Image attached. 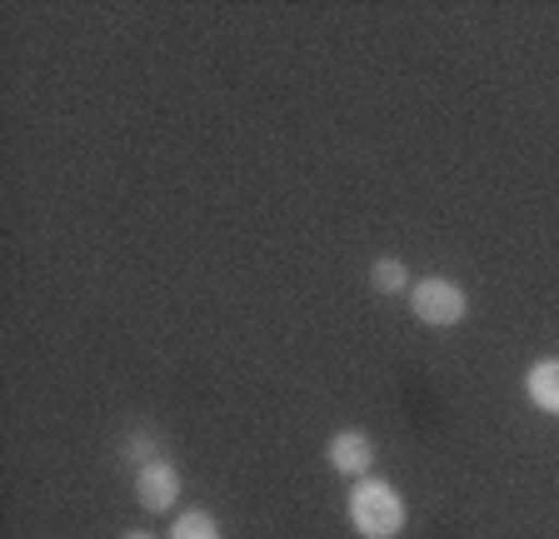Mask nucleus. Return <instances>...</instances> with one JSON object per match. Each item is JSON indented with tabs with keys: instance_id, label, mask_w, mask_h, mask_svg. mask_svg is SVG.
<instances>
[{
	"instance_id": "obj_5",
	"label": "nucleus",
	"mask_w": 559,
	"mask_h": 539,
	"mask_svg": "<svg viewBox=\"0 0 559 539\" xmlns=\"http://www.w3.org/2000/svg\"><path fill=\"white\" fill-rule=\"evenodd\" d=\"M524 395L545 415H559V360H535L524 370Z\"/></svg>"
},
{
	"instance_id": "obj_4",
	"label": "nucleus",
	"mask_w": 559,
	"mask_h": 539,
	"mask_svg": "<svg viewBox=\"0 0 559 539\" xmlns=\"http://www.w3.org/2000/svg\"><path fill=\"white\" fill-rule=\"evenodd\" d=\"M325 459H330V469H340L349 480H365L374 465V440L365 430H340V434H330Z\"/></svg>"
},
{
	"instance_id": "obj_2",
	"label": "nucleus",
	"mask_w": 559,
	"mask_h": 539,
	"mask_svg": "<svg viewBox=\"0 0 559 539\" xmlns=\"http://www.w3.org/2000/svg\"><path fill=\"white\" fill-rule=\"evenodd\" d=\"M409 310H415L419 325L444 330V325H460V320H465L469 295L454 280H444V275H425V280L409 285Z\"/></svg>"
},
{
	"instance_id": "obj_9",
	"label": "nucleus",
	"mask_w": 559,
	"mask_h": 539,
	"mask_svg": "<svg viewBox=\"0 0 559 539\" xmlns=\"http://www.w3.org/2000/svg\"><path fill=\"white\" fill-rule=\"evenodd\" d=\"M126 539H155V535H151V529H130Z\"/></svg>"
},
{
	"instance_id": "obj_7",
	"label": "nucleus",
	"mask_w": 559,
	"mask_h": 539,
	"mask_svg": "<svg viewBox=\"0 0 559 539\" xmlns=\"http://www.w3.org/2000/svg\"><path fill=\"white\" fill-rule=\"evenodd\" d=\"M165 539H221V525H215V515H205V510H186V515H175Z\"/></svg>"
},
{
	"instance_id": "obj_8",
	"label": "nucleus",
	"mask_w": 559,
	"mask_h": 539,
	"mask_svg": "<svg viewBox=\"0 0 559 539\" xmlns=\"http://www.w3.org/2000/svg\"><path fill=\"white\" fill-rule=\"evenodd\" d=\"M126 455L130 459H145V465H151V459H165L160 445H155V434H130V440H126Z\"/></svg>"
},
{
	"instance_id": "obj_6",
	"label": "nucleus",
	"mask_w": 559,
	"mask_h": 539,
	"mask_svg": "<svg viewBox=\"0 0 559 539\" xmlns=\"http://www.w3.org/2000/svg\"><path fill=\"white\" fill-rule=\"evenodd\" d=\"M370 290L374 295H405L409 290V270H405V260H395V255H380L370 265Z\"/></svg>"
},
{
	"instance_id": "obj_1",
	"label": "nucleus",
	"mask_w": 559,
	"mask_h": 539,
	"mask_svg": "<svg viewBox=\"0 0 559 539\" xmlns=\"http://www.w3.org/2000/svg\"><path fill=\"white\" fill-rule=\"evenodd\" d=\"M405 519H409V510L395 484L355 480V490H349V525H355L360 539H395L405 529Z\"/></svg>"
},
{
	"instance_id": "obj_3",
	"label": "nucleus",
	"mask_w": 559,
	"mask_h": 539,
	"mask_svg": "<svg viewBox=\"0 0 559 539\" xmlns=\"http://www.w3.org/2000/svg\"><path fill=\"white\" fill-rule=\"evenodd\" d=\"M135 500L140 510H151V515H165L175 500H180V469L170 459H151V465L135 469Z\"/></svg>"
}]
</instances>
